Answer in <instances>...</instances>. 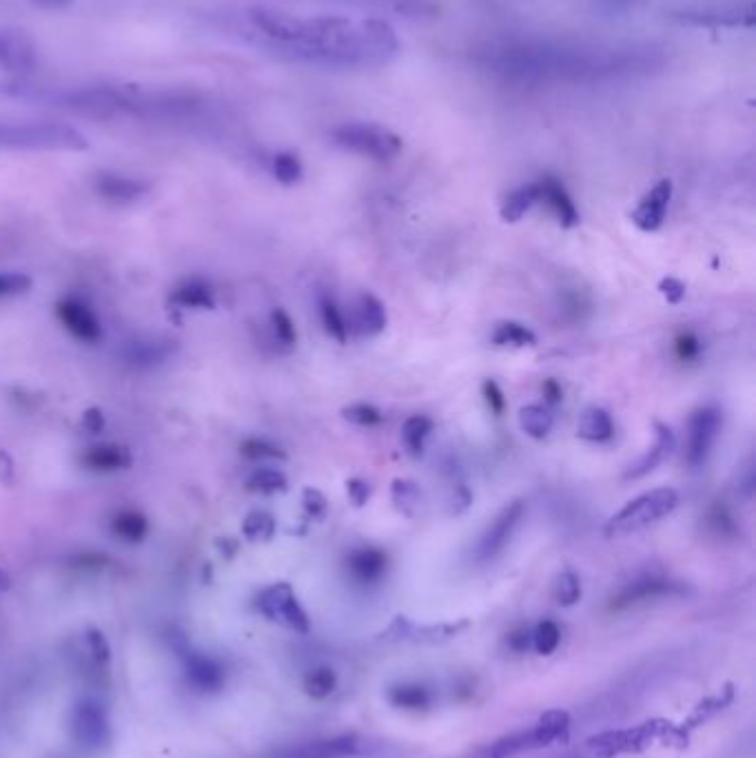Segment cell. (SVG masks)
<instances>
[{
    "mask_svg": "<svg viewBox=\"0 0 756 758\" xmlns=\"http://www.w3.org/2000/svg\"><path fill=\"white\" fill-rule=\"evenodd\" d=\"M255 45L300 63L362 69L391 63L400 43L384 20L298 16L273 7H251L242 16Z\"/></svg>",
    "mask_w": 756,
    "mask_h": 758,
    "instance_id": "cell-1",
    "label": "cell"
},
{
    "mask_svg": "<svg viewBox=\"0 0 756 758\" xmlns=\"http://www.w3.org/2000/svg\"><path fill=\"white\" fill-rule=\"evenodd\" d=\"M47 96L58 107L94 118L196 120L207 114V100L193 91L147 89L136 85H87L58 89Z\"/></svg>",
    "mask_w": 756,
    "mask_h": 758,
    "instance_id": "cell-2",
    "label": "cell"
},
{
    "mask_svg": "<svg viewBox=\"0 0 756 758\" xmlns=\"http://www.w3.org/2000/svg\"><path fill=\"white\" fill-rule=\"evenodd\" d=\"M0 149L83 151L87 140L74 127L56 122H0Z\"/></svg>",
    "mask_w": 756,
    "mask_h": 758,
    "instance_id": "cell-3",
    "label": "cell"
},
{
    "mask_svg": "<svg viewBox=\"0 0 756 758\" xmlns=\"http://www.w3.org/2000/svg\"><path fill=\"white\" fill-rule=\"evenodd\" d=\"M679 506V493L674 488H655L650 493H643L635 499H630L626 506L615 512L608 519L604 532L608 537L630 535L657 524L659 519L668 517L670 512Z\"/></svg>",
    "mask_w": 756,
    "mask_h": 758,
    "instance_id": "cell-4",
    "label": "cell"
},
{
    "mask_svg": "<svg viewBox=\"0 0 756 758\" xmlns=\"http://www.w3.org/2000/svg\"><path fill=\"white\" fill-rule=\"evenodd\" d=\"M333 142L346 151L360 153L377 162H386L400 156L402 140L393 131L377 125H364V122H351L333 131Z\"/></svg>",
    "mask_w": 756,
    "mask_h": 758,
    "instance_id": "cell-5",
    "label": "cell"
},
{
    "mask_svg": "<svg viewBox=\"0 0 756 758\" xmlns=\"http://www.w3.org/2000/svg\"><path fill=\"white\" fill-rule=\"evenodd\" d=\"M71 734L87 750H102L111 739L107 710L94 699H83L71 710Z\"/></svg>",
    "mask_w": 756,
    "mask_h": 758,
    "instance_id": "cell-6",
    "label": "cell"
},
{
    "mask_svg": "<svg viewBox=\"0 0 756 758\" xmlns=\"http://www.w3.org/2000/svg\"><path fill=\"white\" fill-rule=\"evenodd\" d=\"M721 433V411L714 406L697 408L688 419V446L686 462L692 468H701L708 462L714 442Z\"/></svg>",
    "mask_w": 756,
    "mask_h": 758,
    "instance_id": "cell-7",
    "label": "cell"
},
{
    "mask_svg": "<svg viewBox=\"0 0 756 758\" xmlns=\"http://www.w3.org/2000/svg\"><path fill=\"white\" fill-rule=\"evenodd\" d=\"M524 515H526L524 499L510 501V504H506L502 510H499V515L490 521V526L486 528L482 539H479L477 559L490 561L497 555H502L504 548L510 544V539H513L515 530L519 528L521 519H524Z\"/></svg>",
    "mask_w": 756,
    "mask_h": 758,
    "instance_id": "cell-8",
    "label": "cell"
},
{
    "mask_svg": "<svg viewBox=\"0 0 756 758\" xmlns=\"http://www.w3.org/2000/svg\"><path fill=\"white\" fill-rule=\"evenodd\" d=\"M258 608L262 614H267L269 619L280 621L293 630L309 628V621H306L302 606L298 599H295L291 586H286V583H275V586L264 590L258 597Z\"/></svg>",
    "mask_w": 756,
    "mask_h": 758,
    "instance_id": "cell-9",
    "label": "cell"
},
{
    "mask_svg": "<svg viewBox=\"0 0 756 758\" xmlns=\"http://www.w3.org/2000/svg\"><path fill=\"white\" fill-rule=\"evenodd\" d=\"M60 324L83 344H98L102 340V326L94 309L78 297H65L56 304Z\"/></svg>",
    "mask_w": 756,
    "mask_h": 758,
    "instance_id": "cell-10",
    "label": "cell"
},
{
    "mask_svg": "<svg viewBox=\"0 0 756 758\" xmlns=\"http://www.w3.org/2000/svg\"><path fill=\"white\" fill-rule=\"evenodd\" d=\"M38 65L34 40L18 29H0V69L12 74H32Z\"/></svg>",
    "mask_w": 756,
    "mask_h": 758,
    "instance_id": "cell-11",
    "label": "cell"
},
{
    "mask_svg": "<svg viewBox=\"0 0 756 758\" xmlns=\"http://www.w3.org/2000/svg\"><path fill=\"white\" fill-rule=\"evenodd\" d=\"M670 200H672V182L659 180L655 187H652L646 196L641 198L637 209L630 213L632 224L646 233L657 231L663 224V220H666Z\"/></svg>",
    "mask_w": 756,
    "mask_h": 758,
    "instance_id": "cell-12",
    "label": "cell"
},
{
    "mask_svg": "<svg viewBox=\"0 0 756 758\" xmlns=\"http://www.w3.org/2000/svg\"><path fill=\"white\" fill-rule=\"evenodd\" d=\"M96 191L100 198L116 204H131L140 200L149 191L147 182L120 176V173H98L96 176Z\"/></svg>",
    "mask_w": 756,
    "mask_h": 758,
    "instance_id": "cell-13",
    "label": "cell"
},
{
    "mask_svg": "<svg viewBox=\"0 0 756 758\" xmlns=\"http://www.w3.org/2000/svg\"><path fill=\"white\" fill-rule=\"evenodd\" d=\"M537 187H539V200H544L548 204L561 227L564 229L577 227L579 211L575 207V202H572L570 193L564 189V184H561L557 178H544L541 182H537Z\"/></svg>",
    "mask_w": 756,
    "mask_h": 758,
    "instance_id": "cell-14",
    "label": "cell"
},
{
    "mask_svg": "<svg viewBox=\"0 0 756 758\" xmlns=\"http://www.w3.org/2000/svg\"><path fill=\"white\" fill-rule=\"evenodd\" d=\"M674 446H677V439H674L672 428L668 424L655 422V444H652V448H648V453L643 455L637 464H632L626 473H623V479L646 477L672 453Z\"/></svg>",
    "mask_w": 756,
    "mask_h": 758,
    "instance_id": "cell-15",
    "label": "cell"
},
{
    "mask_svg": "<svg viewBox=\"0 0 756 758\" xmlns=\"http://www.w3.org/2000/svg\"><path fill=\"white\" fill-rule=\"evenodd\" d=\"M346 566H349L353 579H357L360 583H375L384 577L388 557L380 548L364 546V548H355L351 552L349 559H346Z\"/></svg>",
    "mask_w": 756,
    "mask_h": 758,
    "instance_id": "cell-16",
    "label": "cell"
},
{
    "mask_svg": "<svg viewBox=\"0 0 756 758\" xmlns=\"http://www.w3.org/2000/svg\"><path fill=\"white\" fill-rule=\"evenodd\" d=\"M80 464L87 470H94V473H116V470H127L134 464V459H131V453L127 448L116 444H102L87 448L83 457H80Z\"/></svg>",
    "mask_w": 756,
    "mask_h": 758,
    "instance_id": "cell-17",
    "label": "cell"
},
{
    "mask_svg": "<svg viewBox=\"0 0 756 758\" xmlns=\"http://www.w3.org/2000/svg\"><path fill=\"white\" fill-rule=\"evenodd\" d=\"M577 435L592 444H606L615 437V422H612L610 413L604 411V408L590 406L579 415Z\"/></svg>",
    "mask_w": 756,
    "mask_h": 758,
    "instance_id": "cell-18",
    "label": "cell"
},
{
    "mask_svg": "<svg viewBox=\"0 0 756 758\" xmlns=\"http://www.w3.org/2000/svg\"><path fill=\"white\" fill-rule=\"evenodd\" d=\"M171 302L182 306V309L211 311L216 309V293H213L209 282L193 278L182 282L178 289L171 293Z\"/></svg>",
    "mask_w": 756,
    "mask_h": 758,
    "instance_id": "cell-19",
    "label": "cell"
},
{
    "mask_svg": "<svg viewBox=\"0 0 756 758\" xmlns=\"http://www.w3.org/2000/svg\"><path fill=\"white\" fill-rule=\"evenodd\" d=\"M357 329L364 335H380L386 329V309L373 293H362L357 300Z\"/></svg>",
    "mask_w": 756,
    "mask_h": 758,
    "instance_id": "cell-20",
    "label": "cell"
},
{
    "mask_svg": "<svg viewBox=\"0 0 756 758\" xmlns=\"http://www.w3.org/2000/svg\"><path fill=\"white\" fill-rule=\"evenodd\" d=\"M674 588H677V586H674V583L670 579L655 577V575L641 577L635 583H630V586L619 594L617 606H630V603H635V601L661 597V594H670Z\"/></svg>",
    "mask_w": 756,
    "mask_h": 758,
    "instance_id": "cell-21",
    "label": "cell"
},
{
    "mask_svg": "<svg viewBox=\"0 0 756 758\" xmlns=\"http://www.w3.org/2000/svg\"><path fill=\"white\" fill-rule=\"evenodd\" d=\"M537 202H539L537 182L535 184H524V187H519L513 193H508L499 213H502L504 222H519L530 209L535 207Z\"/></svg>",
    "mask_w": 756,
    "mask_h": 758,
    "instance_id": "cell-22",
    "label": "cell"
},
{
    "mask_svg": "<svg viewBox=\"0 0 756 758\" xmlns=\"http://www.w3.org/2000/svg\"><path fill=\"white\" fill-rule=\"evenodd\" d=\"M111 532L118 539L129 541V544H140L149 532V521L138 510H122L111 519Z\"/></svg>",
    "mask_w": 756,
    "mask_h": 758,
    "instance_id": "cell-23",
    "label": "cell"
},
{
    "mask_svg": "<svg viewBox=\"0 0 756 758\" xmlns=\"http://www.w3.org/2000/svg\"><path fill=\"white\" fill-rule=\"evenodd\" d=\"M433 428H435V424H433L431 417H426V415L408 417L402 426V442H404V448L408 450V453H411L413 457H422L426 439L431 437Z\"/></svg>",
    "mask_w": 756,
    "mask_h": 758,
    "instance_id": "cell-24",
    "label": "cell"
},
{
    "mask_svg": "<svg viewBox=\"0 0 756 758\" xmlns=\"http://www.w3.org/2000/svg\"><path fill=\"white\" fill-rule=\"evenodd\" d=\"M187 674L202 690H216L222 683V670L218 668L216 661L207 657V654H193L187 661Z\"/></svg>",
    "mask_w": 756,
    "mask_h": 758,
    "instance_id": "cell-25",
    "label": "cell"
},
{
    "mask_svg": "<svg viewBox=\"0 0 756 758\" xmlns=\"http://www.w3.org/2000/svg\"><path fill=\"white\" fill-rule=\"evenodd\" d=\"M490 342L495 346H515V348H524V346H535L537 344V335L528 329L526 324L521 322H499L495 326L493 335H490Z\"/></svg>",
    "mask_w": 756,
    "mask_h": 758,
    "instance_id": "cell-26",
    "label": "cell"
},
{
    "mask_svg": "<svg viewBox=\"0 0 756 758\" xmlns=\"http://www.w3.org/2000/svg\"><path fill=\"white\" fill-rule=\"evenodd\" d=\"M553 424V415L548 413V408L539 404H528L519 411V426L533 439H546L553 430Z\"/></svg>",
    "mask_w": 756,
    "mask_h": 758,
    "instance_id": "cell-27",
    "label": "cell"
},
{
    "mask_svg": "<svg viewBox=\"0 0 756 758\" xmlns=\"http://www.w3.org/2000/svg\"><path fill=\"white\" fill-rule=\"evenodd\" d=\"M320 317H322L324 331L329 333L335 342L344 344L346 340H349V324H346L340 306H337V302L331 295L320 297Z\"/></svg>",
    "mask_w": 756,
    "mask_h": 758,
    "instance_id": "cell-28",
    "label": "cell"
},
{
    "mask_svg": "<svg viewBox=\"0 0 756 758\" xmlns=\"http://www.w3.org/2000/svg\"><path fill=\"white\" fill-rule=\"evenodd\" d=\"M271 171H273L275 180L286 184V187H291V184H298L304 176L300 158L295 156V153H289V151L275 153L273 162H271Z\"/></svg>",
    "mask_w": 756,
    "mask_h": 758,
    "instance_id": "cell-29",
    "label": "cell"
},
{
    "mask_svg": "<svg viewBox=\"0 0 756 758\" xmlns=\"http://www.w3.org/2000/svg\"><path fill=\"white\" fill-rule=\"evenodd\" d=\"M242 532H244V537H249L251 541H267L275 532V519L273 515H269V512L253 510L249 512L247 519H244Z\"/></svg>",
    "mask_w": 756,
    "mask_h": 758,
    "instance_id": "cell-30",
    "label": "cell"
},
{
    "mask_svg": "<svg viewBox=\"0 0 756 758\" xmlns=\"http://www.w3.org/2000/svg\"><path fill=\"white\" fill-rule=\"evenodd\" d=\"M247 486L255 490V493H280V490H286V477L275 468H258L249 477Z\"/></svg>",
    "mask_w": 756,
    "mask_h": 758,
    "instance_id": "cell-31",
    "label": "cell"
},
{
    "mask_svg": "<svg viewBox=\"0 0 756 758\" xmlns=\"http://www.w3.org/2000/svg\"><path fill=\"white\" fill-rule=\"evenodd\" d=\"M346 422H351L355 426H364V428H373V426H380L384 422V415L377 411V408L373 404H351L346 406L342 411Z\"/></svg>",
    "mask_w": 756,
    "mask_h": 758,
    "instance_id": "cell-32",
    "label": "cell"
},
{
    "mask_svg": "<svg viewBox=\"0 0 756 758\" xmlns=\"http://www.w3.org/2000/svg\"><path fill=\"white\" fill-rule=\"evenodd\" d=\"M555 597L561 606H575L581 599V581L575 572H561L555 583Z\"/></svg>",
    "mask_w": 756,
    "mask_h": 758,
    "instance_id": "cell-33",
    "label": "cell"
},
{
    "mask_svg": "<svg viewBox=\"0 0 756 758\" xmlns=\"http://www.w3.org/2000/svg\"><path fill=\"white\" fill-rule=\"evenodd\" d=\"M271 329H273L275 340H278L282 346H293L295 342H298V331H295L291 315L284 309H275L271 313Z\"/></svg>",
    "mask_w": 756,
    "mask_h": 758,
    "instance_id": "cell-34",
    "label": "cell"
},
{
    "mask_svg": "<svg viewBox=\"0 0 756 758\" xmlns=\"http://www.w3.org/2000/svg\"><path fill=\"white\" fill-rule=\"evenodd\" d=\"M674 351H677V357L681 362H686V364L697 362L703 353L701 337L692 331L679 333L677 340H674Z\"/></svg>",
    "mask_w": 756,
    "mask_h": 758,
    "instance_id": "cell-35",
    "label": "cell"
},
{
    "mask_svg": "<svg viewBox=\"0 0 756 758\" xmlns=\"http://www.w3.org/2000/svg\"><path fill=\"white\" fill-rule=\"evenodd\" d=\"M242 455L249 459H286V453L269 439L253 437L242 444Z\"/></svg>",
    "mask_w": 756,
    "mask_h": 758,
    "instance_id": "cell-36",
    "label": "cell"
},
{
    "mask_svg": "<svg viewBox=\"0 0 756 758\" xmlns=\"http://www.w3.org/2000/svg\"><path fill=\"white\" fill-rule=\"evenodd\" d=\"M32 284L27 273H0V300L23 295L32 289Z\"/></svg>",
    "mask_w": 756,
    "mask_h": 758,
    "instance_id": "cell-37",
    "label": "cell"
},
{
    "mask_svg": "<svg viewBox=\"0 0 756 758\" xmlns=\"http://www.w3.org/2000/svg\"><path fill=\"white\" fill-rule=\"evenodd\" d=\"M559 639H561V632L557 628V623H553V621L539 623L535 634H533V643H535L537 652H541V654L553 652L559 645Z\"/></svg>",
    "mask_w": 756,
    "mask_h": 758,
    "instance_id": "cell-38",
    "label": "cell"
},
{
    "mask_svg": "<svg viewBox=\"0 0 756 758\" xmlns=\"http://www.w3.org/2000/svg\"><path fill=\"white\" fill-rule=\"evenodd\" d=\"M393 501L397 504V508L408 512V506L420 504V488H417L413 481L395 479L393 481Z\"/></svg>",
    "mask_w": 756,
    "mask_h": 758,
    "instance_id": "cell-39",
    "label": "cell"
},
{
    "mask_svg": "<svg viewBox=\"0 0 756 758\" xmlns=\"http://www.w3.org/2000/svg\"><path fill=\"white\" fill-rule=\"evenodd\" d=\"M302 504H304L306 515H309L315 521L324 519L326 512H329V501H326V497L320 493V490H315V488H306L304 490Z\"/></svg>",
    "mask_w": 756,
    "mask_h": 758,
    "instance_id": "cell-40",
    "label": "cell"
},
{
    "mask_svg": "<svg viewBox=\"0 0 756 758\" xmlns=\"http://www.w3.org/2000/svg\"><path fill=\"white\" fill-rule=\"evenodd\" d=\"M482 391H484V397H486V404L490 408V413L497 415V417L504 415V411H506V397H504L502 386H499L495 382V379H486L484 386H482Z\"/></svg>",
    "mask_w": 756,
    "mask_h": 758,
    "instance_id": "cell-41",
    "label": "cell"
},
{
    "mask_svg": "<svg viewBox=\"0 0 756 758\" xmlns=\"http://www.w3.org/2000/svg\"><path fill=\"white\" fill-rule=\"evenodd\" d=\"M333 685H335V679L329 670L313 672L309 676V681H306V688H309V692L315 696H326L333 690Z\"/></svg>",
    "mask_w": 756,
    "mask_h": 758,
    "instance_id": "cell-42",
    "label": "cell"
},
{
    "mask_svg": "<svg viewBox=\"0 0 756 758\" xmlns=\"http://www.w3.org/2000/svg\"><path fill=\"white\" fill-rule=\"evenodd\" d=\"M346 493H349V499L357 508H362L371 497V486H369V481L353 477L346 481Z\"/></svg>",
    "mask_w": 756,
    "mask_h": 758,
    "instance_id": "cell-43",
    "label": "cell"
},
{
    "mask_svg": "<svg viewBox=\"0 0 756 758\" xmlns=\"http://www.w3.org/2000/svg\"><path fill=\"white\" fill-rule=\"evenodd\" d=\"M659 291L666 297L668 304H679L683 302V297H686V284L677 278H663L659 282Z\"/></svg>",
    "mask_w": 756,
    "mask_h": 758,
    "instance_id": "cell-44",
    "label": "cell"
},
{
    "mask_svg": "<svg viewBox=\"0 0 756 758\" xmlns=\"http://www.w3.org/2000/svg\"><path fill=\"white\" fill-rule=\"evenodd\" d=\"M83 426L87 433H100V430L105 428V415H102L98 408H89L83 415Z\"/></svg>",
    "mask_w": 756,
    "mask_h": 758,
    "instance_id": "cell-45",
    "label": "cell"
},
{
    "mask_svg": "<svg viewBox=\"0 0 756 758\" xmlns=\"http://www.w3.org/2000/svg\"><path fill=\"white\" fill-rule=\"evenodd\" d=\"M14 475H16V470H14L12 455H9L7 450H0V481H3V484H12Z\"/></svg>",
    "mask_w": 756,
    "mask_h": 758,
    "instance_id": "cell-46",
    "label": "cell"
},
{
    "mask_svg": "<svg viewBox=\"0 0 756 758\" xmlns=\"http://www.w3.org/2000/svg\"><path fill=\"white\" fill-rule=\"evenodd\" d=\"M541 393H544L546 402L548 404H559L561 402V386L557 384V379H546L544 384H541Z\"/></svg>",
    "mask_w": 756,
    "mask_h": 758,
    "instance_id": "cell-47",
    "label": "cell"
},
{
    "mask_svg": "<svg viewBox=\"0 0 756 758\" xmlns=\"http://www.w3.org/2000/svg\"><path fill=\"white\" fill-rule=\"evenodd\" d=\"M400 703L408 705V708H420V705L426 703V696H424L422 690H417V688L402 690L400 692Z\"/></svg>",
    "mask_w": 756,
    "mask_h": 758,
    "instance_id": "cell-48",
    "label": "cell"
},
{
    "mask_svg": "<svg viewBox=\"0 0 756 758\" xmlns=\"http://www.w3.org/2000/svg\"><path fill=\"white\" fill-rule=\"evenodd\" d=\"M32 3H36L40 7H47V9H58V7L69 5L71 0H32Z\"/></svg>",
    "mask_w": 756,
    "mask_h": 758,
    "instance_id": "cell-49",
    "label": "cell"
}]
</instances>
